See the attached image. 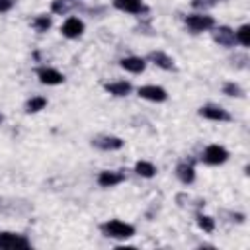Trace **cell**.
Returning a JSON list of instances; mask_svg holds the SVG:
<instances>
[{
    "instance_id": "cell-1",
    "label": "cell",
    "mask_w": 250,
    "mask_h": 250,
    "mask_svg": "<svg viewBox=\"0 0 250 250\" xmlns=\"http://www.w3.org/2000/svg\"><path fill=\"white\" fill-rule=\"evenodd\" d=\"M102 230H104V234L109 236V238H131V236L135 234V227H133V225L123 223V221H117V219L104 223V225H102Z\"/></svg>"
},
{
    "instance_id": "cell-2",
    "label": "cell",
    "mask_w": 250,
    "mask_h": 250,
    "mask_svg": "<svg viewBox=\"0 0 250 250\" xmlns=\"http://www.w3.org/2000/svg\"><path fill=\"white\" fill-rule=\"evenodd\" d=\"M0 248L2 250H16V248H29V240L16 232H0Z\"/></svg>"
},
{
    "instance_id": "cell-3",
    "label": "cell",
    "mask_w": 250,
    "mask_h": 250,
    "mask_svg": "<svg viewBox=\"0 0 250 250\" xmlns=\"http://www.w3.org/2000/svg\"><path fill=\"white\" fill-rule=\"evenodd\" d=\"M186 25H188L191 31L199 33V31L211 29V27L215 25V20H213L211 16H205V14H193V16H188V18H186Z\"/></svg>"
},
{
    "instance_id": "cell-4",
    "label": "cell",
    "mask_w": 250,
    "mask_h": 250,
    "mask_svg": "<svg viewBox=\"0 0 250 250\" xmlns=\"http://www.w3.org/2000/svg\"><path fill=\"white\" fill-rule=\"evenodd\" d=\"M227 158H229V152L221 145H209L203 150V162H207V164L217 166V164H223Z\"/></svg>"
},
{
    "instance_id": "cell-5",
    "label": "cell",
    "mask_w": 250,
    "mask_h": 250,
    "mask_svg": "<svg viewBox=\"0 0 250 250\" xmlns=\"http://www.w3.org/2000/svg\"><path fill=\"white\" fill-rule=\"evenodd\" d=\"M139 96L145 98V100H150V102H164L168 94H166L164 88L154 86V84H148V86H141L139 88Z\"/></svg>"
},
{
    "instance_id": "cell-6",
    "label": "cell",
    "mask_w": 250,
    "mask_h": 250,
    "mask_svg": "<svg viewBox=\"0 0 250 250\" xmlns=\"http://www.w3.org/2000/svg\"><path fill=\"white\" fill-rule=\"evenodd\" d=\"M37 76H39V82H41V84H49V86H55V84H62V82H64V76H62L59 70L47 68V66L39 68V70H37Z\"/></svg>"
},
{
    "instance_id": "cell-7",
    "label": "cell",
    "mask_w": 250,
    "mask_h": 250,
    "mask_svg": "<svg viewBox=\"0 0 250 250\" xmlns=\"http://www.w3.org/2000/svg\"><path fill=\"white\" fill-rule=\"evenodd\" d=\"M61 31H62V35L74 39V37H80V35H82V31H84V23H82L78 18H68V20L62 23Z\"/></svg>"
},
{
    "instance_id": "cell-8",
    "label": "cell",
    "mask_w": 250,
    "mask_h": 250,
    "mask_svg": "<svg viewBox=\"0 0 250 250\" xmlns=\"http://www.w3.org/2000/svg\"><path fill=\"white\" fill-rule=\"evenodd\" d=\"M199 115H203L205 119H213V121H230V115L219 105H205L199 109Z\"/></svg>"
},
{
    "instance_id": "cell-9",
    "label": "cell",
    "mask_w": 250,
    "mask_h": 250,
    "mask_svg": "<svg viewBox=\"0 0 250 250\" xmlns=\"http://www.w3.org/2000/svg\"><path fill=\"white\" fill-rule=\"evenodd\" d=\"M113 6L121 12H129V14H141L146 12V6L141 0H113Z\"/></svg>"
},
{
    "instance_id": "cell-10",
    "label": "cell",
    "mask_w": 250,
    "mask_h": 250,
    "mask_svg": "<svg viewBox=\"0 0 250 250\" xmlns=\"http://www.w3.org/2000/svg\"><path fill=\"white\" fill-rule=\"evenodd\" d=\"M213 37H215V41H217L219 45H223V47H232V45L236 43V37H234V31H232L230 27H227V25H223V27H219V29H215V33H213Z\"/></svg>"
},
{
    "instance_id": "cell-11",
    "label": "cell",
    "mask_w": 250,
    "mask_h": 250,
    "mask_svg": "<svg viewBox=\"0 0 250 250\" xmlns=\"http://www.w3.org/2000/svg\"><path fill=\"white\" fill-rule=\"evenodd\" d=\"M92 145L102 148V150H117L123 146V141L119 137H98L92 141Z\"/></svg>"
},
{
    "instance_id": "cell-12",
    "label": "cell",
    "mask_w": 250,
    "mask_h": 250,
    "mask_svg": "<svg viewBox=\"0 0 250 250\" xmlns=\"http://www.w3.org/2000/svg\"><path fill=\"white\" fill-rule=\"evenodd\" d=\"M119 64H121V68L139 74V72L145 70V64H146V62H145V59H141V57H125V59H121Z\"/></svg>"
},
{
    "instance_id": "cell-13",
    "label": "cell",
    "mask_w": 250,
    "mask_h": 250,
    "mask_svg": "<svg viewBox=\"0 0 250 250\" xmlns=\"http://www.w3.org/2000/svg\"><path fill=\"white\" fill-rule=\"evenodd\" d=\"M119 182H123V174L121 172L105 170V172H100V176H98V184L102 188H111V186H117Z\"/></svg>"
},
{
    "instance_id": "cell-14",
    "label": "cell",
    "mask_w": 250,
    "mask_h": 250,
    "mask_svg": "<svg viewBox=\"0 0 250 250\" xmlns=\"http://www.w3.org/2000/svg\"><path fill=\"white\" fill-rule=\"evenodd\" d=\"M148 61H152L156 66H160V68H164V70H172V68H174V61H172L166 53H162V51H152V53L148 55Z\"/></svg>"
},
{
    "instance_id": "cell-15",
    "label": "cell",
    "mask_w": 250,
    "mask_h": 250,
    "mask_svg": "<svg viewBox=\"0 0 250 250\" xmlns=\"http://www.w3.org/2000/svg\"><path fill=\"white\" fill-rule=\"evenodd\" d=\"M104 88H105V92H109V94H113V96H127V94L133 90V88H131V84H129V82H125V80L109 82V84H105Z\"/></svg>"
},
{
    "instance_id": "cell-16",
    "label": "cell",
    "mask_w": 250,
    "mask_h": 250,
    "mask_svg": "<svg viewBox=\"0 0 250 250\" xmlns=\"http://www.w3.org/2000/svg\"><path fill=\"white\" fill-rule=\"evenodd\" d=\"M176 174H178L180 182H184V184H191V182L195 180V170H193V166H191V164H186V162L178 164Z\"/></svg>"
},
{
    "instance_id": "cell-17",
    "label": "cell",
    "mask_w": 250,
    "mask_h": 250,
    "mask_svg": "<svg viewBox=\"0 0 250 250\" xmlns=\"http://www.w3.org/2000/svg\"><path fill=\"white\" fill-rule=\"evenodd\" d=\"M135 172H137L139 176H143V178H152V176L156 174V168H154V164H150V162H146V160H139V162L135 164Z\"/></svg>"
},
{
    "instance_id": "cell-18",
    "label": "cell",
    "mask_w": 250,
    "mask_h": 250,
    "mask_svg": "<svg viewBox=\"0 0 250 250\" xmlns=\"http://www.w3.org/2000/svg\"><path fill=\"white\" fill-rule=\"evenodd\" d=\"M45 105H47V100H45L43 96H33L31 100H27L25 111H27V113H35V111H41Z\"/></svg>"
},
{
    "instance_id": "cell-19",
    "label": "cell",
    "mask_w": 250,
    "mask_h": 250,
    "mask_svg": "<svg viewBox=\"0 0 250 250\" xmlns=\"http://www.w3.org/2000/svg\"><path fill=\"white\" fill-rule=\"evenodd\" d=\"M33 29L35 31H39V33H43V31H47L49 27H51V18L49 16H37L35 20H33Z\"/></svg>"
},
{
    "instance_id": "cell-20",
    "label": "cell",
    "mask_w": 250,
    "mask_h": 250,
    "mask_svg": "<svg viewBox=\"0 0 250 250\" xmlns=\"http://www.w3.org/2000/svg\"><path fill=\"white\" fill-rule=\"evenodd\" d=\"M236 41L242 45V47H248L250 45V25H242L238 31H236Z\"/></svg>"
},
{
    "instance_id": "cell-21",
    "label": "cell",
    "mask_w": 250,
    "mask_h": 250,
    "mask_svg": "<svg viewBox=\"0 0 250 250\" xmlns=\"http://www.w3.org/2000/svg\"><path fill=\"white\" fill-rule=\"evenodd\" d=\"M197 225H199L205 232H211V230L215 229V221H213L211 217H207V215H201V213L197 215Z\"/></svg>"
},
{
    "instance_id": "cell-22",
    "label": "cell",
    "mask_w": 250,
    "mask_h": 250,
    "mask_svg": "<svg viewBox=\"0 0 250 250\" xmlns=\"http://www.w3.org/2000/svg\"><path fill=\"white\" fill-rule=\"evenodd\" d=\"M223 94H227V96H242V90H240L238 84H234V82H227V84L223 86Z\"/></svg>"
},
{
    "instance_id": "cell-23",
    "label": "cell",
    "mask_w": 250,
    "mask_h": 250,
    "mask_svg": "<svg viewBox=\"0 0 250 250\" xmlns=\"http://www.w3.org/2000/svg\"><path fill=\"white\" fill-rule=\"evenodd\" d=\"M51 10H53L55 14H64V12L68 10V6H66L62 0H55V2H53V6H51Z\"/></svg>"
},
{
    "instance_id": "cell-24",
    "label": "cell",
    "mask_w": 250,
    "mask_h": 250,
    "mask_svg": "<svg viewBox=\"0 0 250 250\" xmlns=\"http://www.w3.org/2000/svg\"><path fill=\"white\" fill-rule=\"evenodd\" d=\"M14 6V0H0V12H8Z\"/></svg>"
},
{
    "instance_id": "cell-25",
    "label": "cell",
    "mask_w": 250,
    "mask_h": 250,
    "mask_svg": "<svg viewBox=\"0 0 250 250\" xmlns=\"http://www.w3.org/2000/svg\"><path fill=\"white\" fill-rule=\"evenodd\" d=\"M2 123H4V115L0 113V125H2Z\"/></svg>"
}]
</instances>
